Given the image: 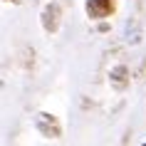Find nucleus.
Masks as SVG:
<instances>
[{"label": "nucleus", "instance_id": "nucleus-1", "mask_svg": "<svg viewBox=\"0 0 146 146\" xmlns=\"http://www.w3.org/2000/svg\"><path fill=\"white\" fill-rule=\"evenodd\" d=\"M119 8V0H84V10L89 20H107Z\"/></svg>", "mask_w": 146, "mask_h": 146}, {"label": "nucleus", "instance_id": "nucleus-2", "mask_svg": "<svg viewBox=\"0 0 146 146\" xmlns=\"http://www.w3.org/2000/svg\"><path fill=\"white\" fill-rule=\"evenodd\" d=\"M35 126H37V131L45 139H60L62 136L60 119H57L54 114H50V111H40V114L35 116Z\"/></svg>", "mask_w": 146, "mask_h": 146}, {"label": "nucleus", "instance_id": "nucleus-3", "mask_svg": "<svg viewBox=\"0 0 146 146\" xmlns=\"http://www.w3.org/2000/svg\"><path fill=\"white\" fill-rule=\"evenodd\" d=\"M60 15H62V10H60L57 3H50L45 8V13H42V25H45L47 32H54L60 27Z\"/></svg>", "mask_w": 146, "mask_h": 146}, {"label": "nucleus", "instance_id": "nucleus-4", "mask_svg": "<svg viewBox=\"0 0 146 146\" xmlns=\"http://www.w3.org/2000/svg\"><path fill=\"white\" fill-rule=\"evenodd\" d=\"M5 3H17V0H5Z\"/></svg>", "mask_w": 146, "mask_h": 146}, {"label": "nucleus", "instance_id": "nucleus-5", "mask_svg": "<svg viewBox=\"0 0 146 146\" xmlns=\"http://www.w3.org/2000/svg\"><path fill=\"white\" fill-rule=\"evenodd\" d=\"M141 146H146V141H144V144H141Z\"/></svg>", "mask_w": 146, "mask_h": 146}]
</instances>
